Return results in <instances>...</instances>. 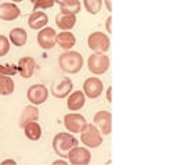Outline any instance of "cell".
<instances>
[{
  "instance_id": "6da1fadb",
  "label": "cell",
  "mask_w": 177,
  "mask_h": 165,
  "mask_svg": "<svg viewBox=\"0 0 177 165\" xmlns=\"http://www.w3.org/2000/svg\"><path fill=\"white\" fill-rule=\"evenodd\" d=\"M58 65L64 72L78 74L83 67V56L75 50L64 52L58 57Z\"/></svg>"
},
{
  "instance_id": "7a4b0ae2",
  "label": "cell",
  "mask_w": 177,
  "mask_h": 165,
  "mask_svg": "<svg viewBox=\"0 0 177 165\" xmlns=\"http://www.w3.org/2000/svg\"><path fill=\"white\" fill-rule=\"evenodd\" d=\"M76 146H78V139L68 132L57 133L53 139V150L55 151L57 155L62 157V158H65L68 153Z\"/></svg>"
},
{
  "instance_id": "3957f363",
  "label": "cell",
  "mask_w": 177,
  "mask_h": 165,
  "mask_svg": "<svg viewBox=\"0 0 177 165\" xmlns=\"http://www.w3.org/2000/svg\"><path fill=\"white\" fill-rule=\"evenodd\" d=\"M80 142L87 148H97L102 144V137L100 130L94 125L87 124L86 128L80 132Z\"/></svg>"
},
{
  "instance_id": "277c9868",
  "label": "cell",
  "mask_w": 177,
  "mask_h": 165,
  "mask_svg": "<svg viewBox=\"0 0 177 165\" xmlns=\"http://www.w3.org/2000/svg\"><path fill=\"white\" fill-rule=\"evenodd\" d=\"M87 67L94 75H102L109 68V57L102 53H93L87 60Z\"/></svg>"
},
{
  "instance_id": "5b68a950",
  "label": "cell",
  "mask_w": 177,
  "mask_h": 165,
  "mask_svg": "<svg viewBox=\"0 0 177 165\" xmlns=\"http://www.w3.org/2000/svg\"><path fill=\"white\" fill-rule=\"evenodd\" d=\"M87 46L90 47V50H93L94 53H107L109 50L111 42L108 35L102 33V32H93L87 38Z\"/></svg>"
},
{
  "instance_id": "8992f818",
  "label": "cell",
  "mask_w": 177,
  "mask_h": 165,
  "mask_svg": "<svg viewBox=\"0 0 177 165\" xmlns=\"http://www.w3.org/2000/svg\"><path fill=\"white\" fill-rule=\"evenodd\" d=\"M26 96H28V100L32 106H40L47 102L49 90L43 83H36L29 87L28 92H26Z\"/></svg>"
},
{
  "instance_id": "52a82bcc",
  "label": "cell",
  "mask_w": 177,
  "mask_h": 165,
  "mask_svg": "<svg viewBox=\"0 0 177 165\" xmlns=\"http://www.w3.org/2000/svg\"><path fill=\"white\" fill-rule=\"evenodd\" d=\"M64 125L68 129V132H71V133H80L82 130L86 128L87 121L82 114L72 113V114H67L64 117Z\"/></svg>"
},
{
  "instance_id": "ba28073f",
  "label": "cell",
  "mask_w": 177,
  "mask_h": 165,
  "mask_svg": "<svg viewBox=\"0 0 177 165\" xmlns=\"http://www.w3.org/2000/svg\"><path fill=\"white\" fill-rule=\"evenodd\" d=\"M67 157L72 165H89L91 161L90 150L87 147H79V146L73 147Z\"/></svg>"
},
{
  "instance_id": "9c48e42d",
  "label": "cell",
  "mask_w": 177,
  "mask_h": 165,
  "mask_svg": "<svg viewBox=\"0 0 177 165\" xmlns=\"http://www.w3.org/2000/svg\"><path fill=\"white\" fill-rule=\"evenodd\" d=\"M94 125L101 135H109L112 130V115L109 111H98L94 115Z\"/></svg>"
},
{
  "instance_id": "30bf717a",
  "label": "cell",
  "mask_w": 177,
  "mask_h": 165,
  "mask_svg": "<svg viewBox=\"0 0 177 165\" xmlns=\"http://www.w3.org/2000/svg\"><path fill=\"white\" fill-rule=\"evenodd\" d=\"M102 89H104V85H102L101 79L96 78H87L83 83V93L84 96H87L89 98H97L101 96Z\"/></svg>"
},
{
  "instance_id": "8fae6325",
  "label": "cell",
  "mask_w": 177,
  "mask_h": 165,
  "mask_svg": "<svg viewBox=\"0 0 177 165\" xmlns=\"http://www.w3.org/2000/svg\"><path fill=\"white\" fill-rule=\"evenodd\" d=\"M55 35H57V32L54 28H49V26L42 28L38 33L39 46L44 50H51L55 46Z\"/></svg>"
},
{
  "instance_id": "7c38bea8",
  "label": "cell",
  "mask_w": 177,
  "mask_h": 165,
  "mask_svg": "<svg viewBox=\"0 0 177 165\" xmlns=\"http://www.w3.org/2000/svg\"><path fill=\"white\" fill-rule=\"evenodd\" d=\"M73 89V83L69 78H62L61 81L55 82L51 87V93L55 98H65Z\"/></svg>"
},
{
  "instance_id": "4fadbf2b",
  "label": "cell",
  "mask_w": 177,
  "mask_h": 165,
  "mask_svg": "<svg viewBox=\"0 0 177 165\" xmlns=\"http://www.w3.org/2000/svg\"><path fill=\"white\" fill-rule=\"evenodd\" d=\"M17 68H18L20 75L22 76L24 79L32 78L33 72H35V68H36L35 58H32V57H21L20 61H18Z\"/></svg>"
},
{
  "instance_id": "5bb4252c",
  "label": "cell",
  "mask_w": 177,
  "mask_h": 165,
  "mask_svg": "<svg viewBox=\"0 0 177 165\" xmlns=\"http://www.w3.org/2000/svg\"><path fill=\"white\" fill-rule=\"evenodd\" d=\"M21 15V10L15 3H2L0 4V20L14 21Z\"/></svg>"
},
{
  "instance_id": "9a60e30c",
  "label": "cell",
  "mask_w": 177,
  "mask_h": 165,
  "mask_svg": "<svg viewBox=\"0 0 177 165\" xmlns=\"http://www.w3.org/2000/svg\"><path fill=\"white\" fill-rule=\"evenodd\" d=\"M55 24L62 31H71L76 24V15L69 14V13H62L60 11L55 17Z\"/></svg>"
},
{
  "instance_id": "2e32d148",
  "label": "cell",
  "mask_w": 177,
  "mask_h": 165,
  "mask_svg": "<svg viewBox=\"0 0 177 165\" xmlns=\"http://www.w3.org/2000/svg\"><path fill=\"white\" fill-rule=\"evenodd\" d=\"M55 43L61 47V49H64V50L68 52V50H71L73 46H75L76 38H75V35H73L72 32L62 31V32H60V33L55 35Z\"/></svg>"
},
{
  "instance_id": "e0dca14e",
  "label": "cell",
  "mask_w": 177,
  "mask_h": 165,
  "mask_svg": "<svg viewBox=\"0 0 177 165\" xmlns=\"http://www.w3.org/2000/svg\"><path fill=\"white\" fill-rule=\"evenodd\" d=\"M84 102H86V96L83 92L80 90H76V92H71L69 97H68V103L67 107L71 111H79L80 108L84 107Z\"/></svg>"
},
{
  "instance_id": "ac0fdd59",
  "label": "cell",
  "mask_w": 177,
  "mask_h": 165,
  "mask_svg": "<svg viewBox=\"0 0 177 165\" xmlns=\"http://www.w3.org/2000/svg\"><path fill=\"white\" fill-rule=\"evenodd\" d=\"M39 119V108L36 106H26L20 117V126L24 128L29 122H36Z\"/></svg>"
},
{
  "instance_id": "d6986e66",
  "label": "cell",
  "mask_w": 177,
  "mask_h": 165,
  "mask_svg": "<svg viewBox=\"0 0 177 165\" xmlns=\"http://www.w3.org/2000/svg\"><path fill=\"white\" fill-rule=\"evenodd\" d=\"M49 24V17L43 11H33L28 18V25L32 29H42Z\"/></svg>"
},
{
  "instance_id": "ffe728a7",
  "label": "cell",
  "mask_w": 177,
  "mask_h": 165,
  "mask_svg": "<svg viewBox=\"0 0 177 165\" xmlns=\"http://www.w3.org/2000/svg\"><path fill=\"white\" fill-rule=\"evenodd\" d=\"M9 39L14 46L21 47L26 43V40H28V33H26V31L24 28H14L10 31Z\"/></svg>"
},
{
  "instance_id": "44dd1931",
  "label": "cell",
  "mask_w": 177,
  "mask_h": 165,
  "mask_svg": "<svg viewBox=\"0 0 177 165\" xmlns=\"http://www.w3.org/2000/svg\"><path fill=\"white\" fill-rule=\"evenodd\" d=\"M22 129H24V133H25V136L28 137L29 140L36 142V140L40 139V136H42V126L38 124V122H29V124H26Z\"/></svg>"
},
{
  "instance_id": "7402d4cb",
  "label": "cell",
  "mask_w": 177,
  "mask_h": 165,
  "mask_svg": "<svg viewBox=\"0 0 177 165\" xmlns=\"http://www.w3.org/2000/svg\"><path fill=\"white\" fill-rule=\"evenodd\" d=\"M60 4V9L62 13H69V14H78L82 9V4L79 0H57Z\"/></svg>"
},
{
  "instance_id": "603a6c76",
  "label": "cell",
  "mask_w": 177,
  "mask_h": 165,
  "mask_svg": "<svg viewBox=\"0 0 177 165\" xmlns=\"http://www.w3.org/2000/svg\"><path fill=\"white\" fill-rule=\"evenodd\" d=\"M14 92V82L10 76L0 75V94L2 96H10Z\"/></svg>"
},
{
  "instance_id": "cb8c5ba5",
  "label": "cell",
  "mask_w": 177,
  "mask_h": 165,
  "mask_svg": "<svg viewBox=\"0 0 177 165\" xmlns=\"http://www.w3.org/2000/svg\"><path fill=\"white\" fill-rule=\"evenodd\" d=\"M83 6L90 14H97L100 13L102 6V0H83Z\"/></svg>"
},
{
  "instance_id": "d4e9b609",
  "label": "cell",
  "mask_w": 177,
  "mask_h": 165,
  "mask_svg": "<svg viewBox=\"0 0 177 165\" xmlns=\"http://www.w3.org/2000/svg\"><path fill=\"white\" fill-rule=\"evenodd\" d=\"M18 72L17 65L14 64H0V75H6V76H14Z\"/></svg>"
},
{
  "instance_id": "484cf974",
  "label": "cell",
  "mask_w": 177,
  "mask_h": 165,
  "mask_svg": "<svg viewBox=\"0 0 177 165\" xmlns=\"http://www.w3.org/2000/svg\"><path fill=\"white\" fill-rule=\"evenodd\" d=\"M57 0H36L33 3V11H39L40 9H51Z\"/></svg>"
},
{
  "instance_id": "4316f807",
  "label": "cell",
  "mask_w": 177,
  "mask_h": 165,
  "mask_svg": "<svg viewBox=\"0 0 177 165\" xmlns=\"http://www.w3.org/2000/svg\"><path fill=\"white\" fill-rule=\"evenodd\" d=\"M10 52V40L4 35H0V57H4Z\"/></svg>"
},
{
  "instance_id": "83f0119b",
  "label": "cell",
  "mask_w": 177,
  "mask_h": 165,
  "mask_svg": "<svg viewBox=\"0 0 177 165\" xmlns=\"http://www.w3.org/2000/svg\"><path fill=\"white\" fill-rule=\"evenodd\" d=\"M17 162L14 159H6V161H2V165H15Z\"/></svg>"
},
{
  "instance_id": "f1b7e54d",
  "label": "cell",
  "mask_w": 177,
  "mask_h": 165,
  "mask_svg": "<svg viewBox=\"0 0 177 165\" xmlns=\"http://www.w3.org/2000/svg\"><path fill=\"white\" fill-rule=\"evenodd\" d=\"M107 32H108V33L112 32V28H111V17L107 18Z\"/></svg>"
},
{
  "instance_id": "f546056e",
  "label": "cell",
  "mask_w": 177,
  "mask_h": 165,
  "mask_svg": "<svg viewBox=\"0 0 177 165\" xmlns=\"http://www.w3.org/2000/svg\"><path fill=\"white\" fill-rule=\"evenodd\" d=\"M105 2V7H107L108 11H112V6H111V0H104Z\"/></svg>"
},
{
  "instance_id": "4dcf8cb0",
  "label": "cell",
  "mask_w": 177,
  "mask_h": 165,
  "mask_svg": "<svg viewBox=\"0 0 177 165\" xmlns=\"http://www.w3.org/2000/svg\"><path fill=\"white\" fill-rule=\"evenodd\" d=\"M53 165H67V162H65V161H61V159H58V161H54V162H53Z\"/></svg>"
},
{
  "instance_id": "1f68e13d",
  "label": "cell",
  "mask_w": 177,
  "mask_h": 165,
  "mask_svg": "<svg viewBox=\"0 0 177 165\" xmlns=\"http://www.w3.org/2000/svg\"><path fill=\"white\" fill-rule=\"evenodd\" d=\"M111 92H112V89H111V87H108V90H107V98H108V102H111Z\"/></svg>"
},
{
  "instance_id": "d6a6232c",
  "label": "cell",
  "mask_w": 177,
  "mask_h": 165,
  "mask_svg": "<svg viewBox=\"0 0 177 165\" xmlns=\"http://www.w3.org/2000/svg\"><path fill=\"white\" fill-rule=\"evenodd\" d=\"M13 3H21V2H24V0H11Z\"/></svg>"
},
{
  "instance_id": "836d02e7",
  "label": "cell",
  "mask_w": 177,
  "mask_h": 165,
  "mask_svg": "<svg viewBox=\"0 0 177 165\" xmlns=\"http://www.w3.org/2000/svg\"><path fill=\"white\" fill-rule=\"evenodd\" d=\"M35 2H36V0H31V3H32V4H33V3H35Z\"/></svg>"
}]
</instances>
